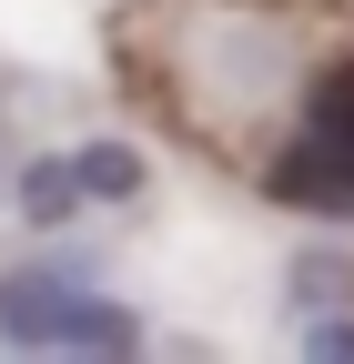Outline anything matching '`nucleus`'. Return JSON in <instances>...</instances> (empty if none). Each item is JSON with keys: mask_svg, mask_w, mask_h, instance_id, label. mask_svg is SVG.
<instances>
[{"mask_svg": "<svg viewBox=\"0 0 354 364\" xmlns=\"http://www.w3.org/2000/svg\"><path fill=\"white\" fill-rule=\"evenodd\" d=\"M263 193L294 203V213H334V223H354V61L314 71L304 122H294V142L274 152Z\"/></svg>", "mask_w": 354, "mask_h": 364, "instance_id": "f257e3e1", "label": "nucleus"}, {"mask_svg": "<svg viewBox=\"0 0 354 364\" xmlns=\"http://www.w3.org/2000/svg\"><path fill=\"white\" fill-rule=\"evenodd\" d=\"M0 344H21V354H142V314L21 263V273H0Z\"/></svg>", "mask_w": 354, "mask_h": 364, "instance_id": "f03ea898", "label": "nucleus"}, {"mask_svg": "<svg viewBox=\"0 0 354 364\" xmlns=\"http://www.w3.org/2000/svg\"><path fill=\"white\" fill-rule=\"evenodd\" d=\"M81 203H92V193H81V172H71V152H41V162L21 172V213H31V223H71Z\"/></svg>", "mask_w": 354, "mask_h": 364, "instance_id": "7ed1b4c3", "label": "nucleus"}, {"mask_svg": "<svg viewBox=\"0 0 354 364\" xmlns=\"http://www.w3.org/2000/svg\"><path fill=\"white\" fill-rule=\"evenodd\" d=\"M71 172H81L92 203H132V193H142V152H132V142H81Z\"/></svg>", "mask_w": 354, "mask_h": 364, "instance_id": "20e7f679", "label": "nucleus"}]
</instances>
